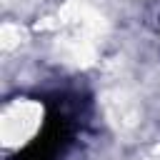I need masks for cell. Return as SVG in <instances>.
<instances>
[{
	"label": "cell",
	"instance_id": "1",
	"mask_svg": "<svg viewBox=\"0 0 160 160\" xmlns=\"http://www.w3.org/2000/svg\"><path fill=\"white\" fill-rule=\"evenodd\" d=\"M75 135L78 120L72 118V110H68L65 100H60L48 108L38 135L15 155V160H62L70 152Z\"/></svg>",
	"mask_w": 160,
	"mask_h": 160
}]
</instances>
